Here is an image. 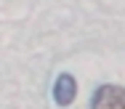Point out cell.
Segmentation results:
<instances>
[{"instance_id":"cell-1","label":"cell","mask_w":125,"mask_h":109,"mask_svg":"<svg viewBox=\"0 0 125 109\" xmlns=\"http://www.w3.org/2000/svg\"><path fill=\"white\" fill-rule=\"evenodd\" d=\"M93 109H125V88L120 85H101L93 93Z\"/></svg>"},{"instance_id":"cell-2","label":"cell","mask_w":125,"mask_h":109,"mask_svg":"<svg viewBox=\"0 0 125 109\" xmlns=\"http://www.w3.org/2000/svg\"><path fill=\"white\" fill-rule=\"evenodd\" d=\"M77 96V82L72 75H59L56 77V85H53V101L59 104V107H69L72 101H75Z\"/></svg>"}]
</instances>
